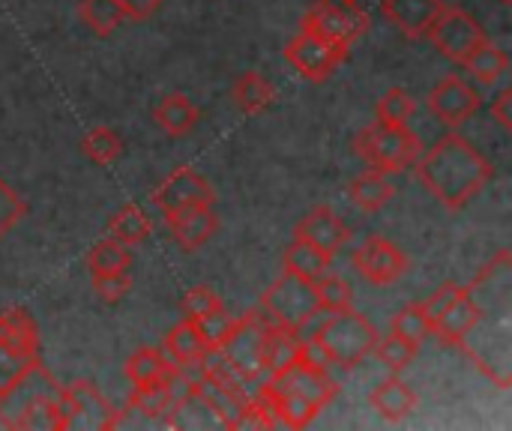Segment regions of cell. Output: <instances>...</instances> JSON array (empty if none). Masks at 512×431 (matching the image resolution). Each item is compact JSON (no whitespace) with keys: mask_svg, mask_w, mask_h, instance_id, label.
I'll use <instances>...</instances> for the list:
<instances>
[{"mask_svg":"<svg viewBox=\"0 0 512 431\" xmlns=\"http://www.w3.org/2000/svg\"><path fill=\"white\" fill-rule=\"evenodd\" d=\"M417 180L447 210H465L495 177V165L459 132L438 138L414 162Z\"/></svg>","mask_w":512,"mask_h":431,"instance_id":"6da1fadb","label":"cell"},{"mask_svg":"<svg viewBox=\"0 0 512 431\" xmlns=\"http://www.w3.org/2000/svg\"><path fill=\"white\" fill-rule=\"evenodd\" d=\"M0 426L6 429H51L69 431L66 411L60 402V387L54 375L39 363L21 381L0 390Z\"/></svg>","mask_w":512,"mask_h":431,"instance_id":"7a4b0ae2","label":"cell"},{"mask_svg":"<svg viewBox=\"0 0 512 431\" xmlns=\"http://www.w3.org/2000/svg\"><path fill=\"white\" fill-rule=\"evenodd\" d=\"M321 357L339 369H357L375 348L378 330L369 318H363L354 306L342 312H327V318L315 327L309 339Z\"/></svg>","mask_w":512,"mask_h":431,"instance_id":"3957f363","label":"cell"},{"mask_svg":"<svg viewBox=\"0 0 512 431\" xmlns=\"http://www.w3.org/2000/svg\"><path fill=\"white\" fill-rule=\"evenodd\" d=\"M351 147L369 168L384 171L390 177L414 168V162L423 153V141L417 132H411V126H384L378 120L363 126L354 135Z\"/></svg>","mask_w":512,"mask_h":431,"instance_id":"277c9868","label":"cell"},{"mask_svg":"<svg viewBox=\"0 0 512 431\" xmlns=\"http://www.w3.org/2000/svg\"><path fill=\"white\" fill-rule=\"evenodd\" d=\"M258 312L267 318V324L291 330V333H303L315 321V315H321L318 300H315V285L291 273H282L261 294Z\"/></svg>","mask_w":512,"mask_h":431,"instance_id":"5b68a950","label":"cell"},{"mask_svg":"<svg viewBox=\"0 0 512 431\" xmlns=\"http://www.w3.org/2000/svg\"><path fill=\"white\" fill-rule=\"evenodd\" d=\"M267 318L252 309L243 318H234L228 336L219 345V357L228 363V369L243 381V384H261L267 378L264 372V360H261V336H264Z\"/></svg>","mask_w":512,"mask_h":431,"instance_id":"8992f818","label":"cell"},{"mask_svg":"<svg viewBox=\"0 0 512 431\" xmlns=\"http://www.w3.org/2000/svg\"><path fill=\"white\" fill-rule=\"evenodd\" d=\"M300 24L342 48H351V42L369 30V15L357 0H315Z\"/></svg>","mask_w":512,"mask_h":431,"instance_id":"52a82bcc","label":"cell"},{"mask_svg":"<svg viewBox=\"0 0 512 431\" xmlns=\"http://www.w3.org/2000/svg\"><path fill=\"white\" fill-rule=\"evenodd\" d=\"M345 57H348V48L318 36L315 30H309L303 24L285 45L288 66L297 69V75H303L306 81H327Z\"/></svg>","mask_w":512,"mask_h":431,"instance_id":"ba28073f","label":"cell"},{"mask_svg":"<svg viewBox=\"0 0 512 431\" xmlns=\"http://www.w3.org/2000/svg\"><path fill=\"white\" fill-rule=\"evenodd\" d=\"M60 402H63L69 429L108 431L120 426V411L99 393L93 381L81 378V381L60 387Z\"/></svg>","mask_w":512,"mask_h":431,"instance_id":"9c48e42d","label":"cell"},{"mask_svg":"<svg viewBox=\"0 0 512 431\" xmlns=\"http://www.w3.org/2000/svg\"><path fill=\"white\" fill-rule=\"evenodd\" d=\"M426 39H432V45L447 60L462 66V60L486 39V30L480 27V21L471 12L444 3V9L438 12V18L432 21V27L426 33Z\"/></svg>","mask_w":512,"mask_h":431,"instance_id":"30bf717a","label":"cell"},{"mask_svg":"<svg viewBox=\"0 0 512 431\" xmlns=\"http://www.w3.org/2000/svg\"><path fill=\"white\" fill-rule=\"evenodd\" d=\"M351 264H354V270H357L369 285H378V288L396 285V282L411 270L408 255H405L393 240H387V237H381V234L366 237V240L354 249Z\"/></svg>","mask_w":512,"mask_h":431,"instance_id":"8fae6325","label":"cell"},{"mask_svg":"<svg viewBox=\"0 0 512 431\" xmlns=\"http://www.w3.org/2000/svg\"><path fill=\"white\" fill-rule=\"evenodd\" d=\"M150 201L153 207L162 210V216H171V213L192 210V207H213L216 189L207 183V177H201L189 165H180L153 189Z\"/></svg>","mask_w":512,"mask_h":431,"instance_id":"7c38bea8","label":"cell"},{"mask_svg":"<svg viewBox=\"0 0 512 431\" xmlns=\"http://www.w3.org/2000/svg\"><path fill=\"white\" fill-rule=\"evenodd\" d=\"M426 105L438 123H444L447 129H459L480 111L483 99H480V90L474 84H468L462 75H444L432 87Z\"/></svg>","mask_w":512,"mask_h":431,"instance_id":"4fadbf2b","label":"cell"},{"mask_svg":"<svg viewBox=\"0 0 512 431\" xmlns=\"http://www.w3.org/2000/svg\"><path fill=\"white\" fill-rule=\"evenodd\" d=\"M486 309L477 300V294L471 291V285H462L459 297L435 318L432 324V336L438 339V345L447 348H462L468 342V336L474 333V327L483 321Z\"/></svg>","mask_w":512,"mask_h":431,"instance_id":"5bb4252c","label":"cell"},{"mask_svg":"<svg viewBox=\"0 0 512 431\" xmlns=\"http://www.w3.org/2000/svg\"><path fill=\"white\" fill-rule=\"evenodd\" d=\"M294 237L315 246L318 252H324L327 258H336V252L351 240L348 225L339 219V213L330 204H318L312 207L294 228Z\"/></svg>","mask_w":512,"mask_h":431,"instance_id":"9a60e30c","label":"cell"},{"mask_svg":"<svg viewBox=\"0 0 512 431\" xmlns=\"http://www.w3.org/2000/svg\"><path fill=\"white\" fill-rule=\"evenodd\" d=\"M444 9V0H381V15L408 39H423Z\"/></svg>","mask_w":512,"mask_h":431,"instance_id":"2e32d148","label":"cell"},{"mask_svg":"<svg viewBox=\"0 0 512 431\" xmlns=\"http://www.w3.org/2000/svg\"><path fill=\"white\" fill-rule=\"evenodd\" d=\"M165 225L183 252H198L219 231V219H216L213 207H192V210L171 213V216H165Z\"/></svg>","mask_w":512,"mask_h":431,"instance_id":"e0dca14e","label":"cell"},{"mask_svg":"<svg viewBox=\"0 0 512 431\" xmlns=\"http://www.w3.org/2000/svg\"><path fill=\"white\" fill-rule=\"evenodd\" d=\"M369 405H372V411H375L381 420H387V423H402V420H408V417L417 411L420 399H417V393H414L399 375H390L387 381H381V384L369 393Z\"/></svg>","mask_w":512,"mask_h":431,"instance_id":"ac0fdd59","label":"cell"},{"mask_svg":"<svg viewBox=\"0 0 512 431\" xmlns=\"http://www.w3.org/2000/svg\"><path fill=\"white\" fill-rule=\"evenodd\" d=\"M300 354H303L300 333H291V330H282V327H273V324L264 327V336H261V360H264L267 378H276L285 369H291L300 360Z\"/></svg>","mask_w":512,"mask_h":431,"instance_id":"d6986e66","label":"cell"},{"mask_svg":"<svg viewBox=\"0 0 512 431\" xmlns=\"http://www.w3.org/2000/svg\"><path fill=\"white\" fill-rule=\"evenodd\" d=\"M0 345L24 360H39V327L24 309L0 312Z\"/></svg>","mask_w":512,"mask_h":431,"instance_id":"ffe728a7","label":"cell"},{"mask_svg":"<svg viewBox=\"0 0 512 431\" xmlns=\"http://www.w3.org/2000/svg\"><path fill=\"white\" fill-rule=\"evenodd\" d=\"M150 117H153V123H156L165 135L183 138V135H189V132L198 126L201 111L195 108V102H192L186 93H168V96H162V99L153 105Z\"/></svg>","mask_w":512,"mask_h":431,"instance_id":"44dd1931","label":"cell"},{"mask_svg":"<svg viewBox=\"0 0 512 431\" xmlns=\"http://www.w3.org/2000/svg\"><path fill=\"white\" fill-rule=\"evenodd\" d=\"M174 369L177 366L162 354V348H138L123 363V375L132 384V390L153 387V384H168L171 375H174Z\"/></svg>","mask_w":512,"mask_h":431,"instance_id":"7402d4cb","label":"cell"},{"mask_svg":"<svg viewBox=\"0 0 512 431\" xmlns=\"http://www.w3.org/2000/svg\"><path fill=\"white\" fill-rule=\"evenodd\" d=\"M393 195H396V186H393L390 174L375 171V168L357 174V177L348 183V201H351L357 210H363V213H378V210H384V207L393 201Z\"/></svg>","mask_w":512,"mask_h":431,"instance_id":"603a6c76","label":"cell"},{"mask_svg":"<svg viewBox=\"0 0 512 431\" xmlns=\"http://www.w3.org/2000/svg\"><path fill=\"white\" fill-rule=\"evenodd\" d=\"M273 99H276V87H273L261 72H255V69L240 72V75L234 78V84H231V102H234L246 117L264 114V111L273 105Z\"/></svg>","mask_w":512,"mask_h":431,"instance_id":"cb8c5ba5","label":"cell"},{"mask_svg":"<svg viewBox=\"0 0 512 431\" xmlns=\"http://www.w3.org/2000/svg\"><path fill=\"white\" fill-rule=\"evenodd\" d=\"M333 267V258H327L324 252H318L315 246L303 243L294 237V243L282 252V273H291L297 279H306V282H318L324 273H330Z\"/></svg>","mask_w":512,"mask_h":431,"instance_id":"d4e9b609","label":"cell"},{"mask_svg":"<svg viewBox=\"0 0 512 431\" xmlns=\"http://www.w3.org/2000/svg\"><path fill=\"white\" fill-rule=\"evenodd\" d=\"M162 354H165L174 366H192V363H198V360L207 354V348H204V342H201L195 324L186 321V318H180V321L165 333V339H162Z\"/></svg>","mask_w":512,"mask_h":431,"instance_id":"484cf974","label":"cell"},{"mask_svg":"<svg viewBox=\"0 0 512 431\" xmlns=\"http://www.w3.org/2000/svg\"><path fill=\"white\" fill-rule=\"evenodd\" d=\"M462 66L480 81V84H486V87H492V84H498L504 75H507V69H510V60H507V54L486 36L465 60H462Z\"/></svg>","mask_w":512,"mask_h":431,"instance_id":"4316f807","label":"cell"},{"mask_svg":"<svg viewBox=\"0 0 512 431\" xmlns=\"http://www.w3.org/2000/svg\"><path fill=\"white\" fill-rule=\"evenodd\" d=\"M153 234V222L150 216L138 207V204H123L111 219H108V237L120 240L123 246H138Z\"/></svg>","mask_w":512,"mask_h":431,"instance_id":"83f0119b","label":"cell"},{"mask_svg":"<svg viewBox=\"0 0 512 431\" xmlns=\"http://www.w3.org/2000/svg\"><path fill=\"white\" fill-rule=\"evenodd\" d=\"M84 267L90 276H105V273H123L132 267V252L129 246H123L114 237H105L99 243L90 246V252L84 255Z\"/></svg>","mask_w":512,"mask_h":431,"instance_id":"f1b7e54d","label":"cell"},{"mask_svg":"<svg viewBox=\"0 0 512 431\" xmlns=\"http://www.w3.org/2000/svg\"><path fill=\"white\" fill-rule=\"evenodd\" d=\"M81 153L93 162V165H99V168H108V165H114L117 159H120V153H123V138L111 129V126H96V129H90L84 138H81Z\"/></svg>","mask_w":512,"mask_h":431,"instance_id":"f546056e","label":"cell"},{"mask_svg":"<svg viewBox=\"0 0 512 431\" xmlns=\"http://www.w3.org/2000/svg\"><path fill=\"white\" fill-rule=\"evenodd\" d=\"M372 354L378 357V363L390 372V375H402L420 354V345L396 336V333H387V336H378Z\"/></svg>","mask_w":512,"mask_h":431,"instance_id":"4dcf8cb0","label":"cell"},{"mask_svg":"<svg viewBox=\"0 0 512 431\" xmlns=\"http://www.w3.org/2000/svg\"><path fill=\"white\" fill-rule=\"evenodd\" d=\"M78 18L90 27V33H96L102 39L111 36L126 21L117 0H81L78 3Z\"/></svg>","mask_w":512,"mask_h":431,"instance_id":"1f68e13d","label":"cell"},{"mask_svg":"<svg viewBox=\"0 0 512 431\" xmlns=\"http://www.w3.org/2000/svg\"><path fill=\"white\" fill-rule=\"evenodd\" d=\"M414 111H417L414 96H411L405 87H393V90H387V93L378 99V105H375V120L384 123V126H408L411 117H414Z\"/></svg>","mask_w":512,"mask_h":431,"instance_id":"d6a6232c","label":"cell"},{"mask_svg":"<svg viewBox=\"0 0 512 431\" xmlns=\"http://www.w3.org/2000/svg\"><path fill=\"white\" fill-rule=\"evenodd\" d=\"M315 300H318V309L321 312H342V309H351L354 306V291H351V285L342 276L324 273L315 282Z\"/></svg>","mask_w":512,"mask_h":431,"instance_id":"836d02e7","label":"cell"},{"mask_svg":"<svg viewBox=\"0 0 512 431\" xmlns=\"http://www.w3.org/2000/svg\"><path fill=\"white\" fill-rule=\"evenodd\" d=\"M129 408L135 414H141L144 420H165L168 408H171V393L168 384H153V387H138L129 396Z\"/></svg>","mask_w":512,"mask_h":431,"instance_id":"e575fe53","label":"cell"},{"mask_svg":"<svg viewBox=\"0 0 512 431\" xmlns=\"http://www.w3.org/2000/svg\"><path fill=\"white\" fill-rule=\"evenodd\" d=\"M390 333H396V336H402V339H408L414 345H423V339L432 336V327H429V318L423 315L420 303H411V306H405V309H399L393 315Z\"/></svg>","mask_w":512,"mask_h":431,"instance_id":"d590c367","label":"cell"},{"mask_svg":"<svg viewBox=\"0 0 512 431\" xmlns=\"http://www.w3.org/2000/svg\"><path fill=\"white\" fill-rule=\"evenodd\" d=\"M222 309H225V303L219 300V294L210 285H195L180 300V312L186 321H198V318H207V315L222 312Z\"/></svg>","mask_w":512,"mask_h":431,"instance_id":"8d00e7d4","label":"cell"},{"mask_svg":"<svg viewBox=\"0 0 512 431\" xmlns=\"http://www.w3.org/2000/svg\"><path fill=\"white\" fill-rule=\"evenodd\" d=\"M24 216H27L24 198L0 177V240L9 237V234L18 228V222H21Z\"/></svg>","mask_w":512,"mask_h":431,"instance_id":"74e56055","label":"cell"},{"mask_svg":"<svg viewBox=\"0 0 512 431\" xmlns=\"http://www.w3.org/2000/svg\"><path fill=\"white\" fill-rule=\"evenodd\" d=\"M129 291H132V276H129V270L93 276V294H96V300L105 303V306H117Z\"/></svg>","mask_w":512,"mask_h":431,"instance_id":"f35d334b","label":"cell"},{"mask_svg":"<svg viewBox=\"0 0 512 431\" xmlns=\"http://www.w3.org/2000/svg\"><path fill=\"white\" fill-rule=\"evenodd\" d=\"M459 291H462V285H456V282H444V285H441L429 300H423V303H420L423 315L429 318V327H432V324H435V318H438V315H441V312H444V309L459 297Z\"/></svg>","mask_w":512,"mask_h":431,"instance_id":"ab89813d","label":"cell"},{"mask_svg":"<svg viewBox=\"0 0 512 431\" xmlns=\"http://www.w3.org/2000/svg\"><path fill=\"white\" fill-rule=\"evenodd\" d=\"M117 3H120V9H123V15L129 21H147V18H153L159 12V6L165 0H117Z\"/></svg>","mask_w":512,"mask_h":431,"instance_id":"60d3db41","label":"cell"},{"mask_svg":"<svg viewBox=\"0 0 512 431\" xmlns=\"http://www.w3.org/2000/svg\"><path fill=\"white\" fill-rule=\"evenodd\" d=\"M510 108H512V87H504V90L492 99V108H489V111H492V117L501 123V129H504V132H510L512 129Z\"/></svg>","mask_w":512,"mask_h":431,"instance_id":"b9f144b4","label":"cell"},{"mask_svg":"<svg viewBox=\"0 0 512 431\" xmlns=\"http://www.w3.org/2000/svg\"><path fill=\"white\" fill-rule=\"evenodd\" d=\"M501 3H504V6H510V3H512V0H501Z\"/></svg>","mask_w":512,"mask_h":431,"instance_id":"7bdbcfd3","label":"cell"}]
</instances>
